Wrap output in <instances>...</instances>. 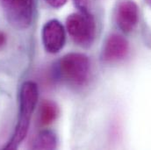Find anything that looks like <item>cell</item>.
<instances>
[{
  "label": "cell",
  "instance_id": "6da1fadb",
  "mask_svg": "<svg viewBox=\"0 0 151 150\" xmlns=\"http://www.w3.org/2000/svg\"><path fill=\"white\" fill-rule=\"evenodd\" d=\"M39 90L37 84L32 81L25 82L19 92V113L13 136L4 149H16L26 138L33 113L37 105Z\"/></svg>",
  "mask_w": 151,
  "mask_h": 150
},
{
  "label": "cell",
  "instance_id": "7a4b0ae2",
  "mask_svg": "<svg viewBox=\"0 0 151 150\" xmlns=\"http://www.w3.org/2000/svg\"><path fill=\"white\" fill-rule=\"evenodd\" d=\"M66 28L71 39L77 45L89 47L96 36L94 18L86 11L70 14L66 20Z\"/></svg>",
  "mask_w": 151,
  "mask_h": 150
},
{
  "label": "cell",
  "instance_id": "3957f363",
  "mask_svg": "<svg viewBox=\"0 0 151 150\" xmlns=\"http://www.w3.org/2000/svg\"><path fill=\"white\" fill-rule=\"evenodd\" d=\"M59 70L63 75L70 83L82 86L90 77L91 63L88 56L80 53L65 55L59 62Z\"/></svg>",
  "mask_w": 151,
  "mask_h": 150
},
{
  "label": "cell",
  "instance_id": "277c9868",
  "mask_svg": "<svg viewBox=\"0 0 151 150\" xmlns=\"http://www.w3.org/2000/svg\"><path fill=\"white\" fill-rule=\"evenodd\" d=\"M10 23L17 28H27L32 22L33 0H0Z\"/></svg>",
  "mask_w": 151,
  "mask_h": 150
},
{
  "label": "cell",
  "instance_id": "5b68a950",
  "mask_svg": "<svg viewBox=\"0 0 151 150\" xmlns=\"http://www.w3.org/2000/svg\"><path fill=\"white\" fill-rule=\"evenodd\" d=\"M66 34L62 23L56 19L47 22L42 28V42L45 50L50 54L60 52L65 45Z\"/></svg>",
  "mask_w": 151,
  "mask_h": 150
},
{
  "label": "cell",
  "instance_id": "8992f818",
  "mask_svg": "<svg viewBox=\"0 0 151 150\" xmlns=\"http://www.w3.org/2000/svg\"><path fill=\"white\" fill-rule=\"evenodd\" d=\"M129 51L128 41L119 34H113L105 41L101 58L104 62H113L122 60Z\"/></svg>",
  "mask_w": 151,
  "mask_h": 150
},
{
  "label": "cell",
  "instance_id": "52a82bcc",
  "mask_svg": "<svg viewBox=\"0 0 151 150\" xmlns=\"http://www.w3.org/2000/svg\"><path fill=\"white\" fill-rule=\"evenodd\" d=\"M139 19V10L137 4L132 0H125L121 2L117 9L116 22L120 30L124 33L132 32Z\"/></svg>",
  "mask_w": 151,
  "mask_h": 150
},
{
  "label": "cell",
  "instance_id": "ba28073f",
  "mask_svg": "<svg viewBox=\"0 0 151 150\" xmlns=\"http://www.w3.org/2000/svg\"><path fill=\"white\" fill-rule=\"evenodd\" d=\"M59 115V108L57 105L51 100H44L39 110V123L42 126L52 124Z\"/></svg>",
  "mask_w": 151,
  "mask_h": 150
},
{
  "label": "cell",
  "instance_id": "9c48e42d",
  "mask_svg": "<svg viewBox=\"0 0 151 150\" xmlns=\"http://www.w3.org/2000/svg\"><path fill=\"white\" fill-rule=\"evenodd\" d=\"M57 146V138L55 134L49 130L41 131L35 137L32 149L36 150H52Z\"/></svg>",
  "mask_w": 151,
  "mask_h": 150
},
{
  "label": "cell",
  "instance_id": "30bf717a",
  "mask_svg": "<svg viewBox=\"0 0 151 150\" xmlns=\"http://www.w3.org/2000/svg\"><path fill=\"white\" fill-rule=\"evenodd\" d=\"M44 1L54 8H60L63 6L67 2V0H44Z\"/></svg>",
  "mask_w": 151,
  "mask_h": 150
},
{
  "label": "cell",
  "instance_id": "8fae6325",
  "mask_svg": "<svg viewBox=\"0 0 151 150\" xmlns=\"http://www.w3.org/2000/svg\"><path fill=\"white\" fill-rule=\"evenodd\" d=\"M5 41H6V36L4 35V34L0 32V48L4 45Z\"/></svg>",
  "mask_w": 151,
  "mask_h": 150
},
{
  "label": "cell",
  "instance_id": "7c38bea8",
  "mask_svg": "<svg viewBox=\"0 0 151 150\" xmlns=\"http://www.w3.org/2000/svg\"><path fill=\"white\" fill-rule=\"evenodd\" d=\"M146 2H147V4H148L149 5H150L151 6V0H146Z\"/></svg>",
  "mask_w": 151,
  "mask_h": 150
}]
</instances>
